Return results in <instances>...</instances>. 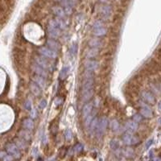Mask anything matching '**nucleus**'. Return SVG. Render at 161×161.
Segmentation results:
<instances>
[{"mask_svg": "<svg viewBox=\"0 0 161 161\" xmlns=\"http://www.w3.org/2000/svg\"><path fill=\"white\" fill-rule=\"evenodd\" d=\"M94 95V78L92 72H88L85 75V82L82 89V100L83 102H89Z\"/></svg>", "mask_w": 161, "mask_h": 161, "instance_id": "f257e3e1", "label": "nucleus"}, {"mask_svg": "<svg viewBox=\"0 0 161 161\" xmlns=\"http://www.w3.org/2000/svg\"><path fill=\"white\" fill-rule=\"evenodd\" d=\"M60 30L58 26L56 25L55 20H51L48 26V32L51 38L53 39H57L60 36Z\"/></svg>", "mask_w": 161, "mask_h": 161, "instance_id": "f03ea898", "label": "nucleus"}, {"mask_svg": "<svg viewBox=\"0 0 161 161\" xmlns=\"http://www.w3.org/2000/svg\"><path fill=\"white\" fill-rule=\"evenodd\" d=\"M39 53L40 54L44 57L49 58V59H56L57 57V53L56 51L51 49L50 48L48 47H40L39 49Z\"/></svg>", "mask_w": 161, "mask_h": 161, "instance_id": "7ed1b4c3", "label": "nucleus"}, {"mask_svg": "<svg viewBox=\"0 0 161 161\" xmlns=\"http://www.w3.org/2000/svg\"><path fill=\"white\" fill-rule=\"evenodd\" d=\"M6 151L8 152V154H10L11 155H12L15 159H19L21 154L19 147L15 145V143H7L6 146Z\"/></svg>", "mask_w": 161, "mask_h": 161, "instance_id": "20e7f679", "label": "nucleus"}, {"mask_svg": "<svg viewBox=\"0 0 161 161\" xmlns=\"http://www.w3.org/2000/svg\"><path fill=\"white\" fill-rule=\"evenodd\" d=\"M109 125V121L106 118V117H102L99 119L98 125V129H97V134L99 136L102 135V134L106 132V130Z\"/></svg>", "mask_w": 161, "mask_h": 161, "instance_id": "39448f33", "label": "nucleus"}, {"mask_svg": "<svg viewBox=\"0 0 161 161\" xmlns=\"http://www.w3.org/2000/svg\"><path fill=\"white\" fill-rule=\"evenodd\" d=\"M123 141L125 143L126 145H134V144H137V143L140 142V140L132 134V133L130 132H127L125 134H123Z\"/></svg>", "mask_w": 161, "mask_h": 161, "instance_id": "423d86ee", "label": "nucleus"}, {"mask_svg": "<svg viewBox=\"0 0 161 161\" xmlns=\"http://www.w3.org/2000/svg\"><path fill=\"white\" fill-rule=\"evenodd\" d=\"M141 109H140V114L145 119H151L153 114H152L151 109L145 103L141 102Z\"/></svg>", "mask_w": 161, "mask_h": 161, "instance_id": "0eeeda50", "label": "nucleus"}, {"mask_svg": "<svg viewBox=\"0 0 161 161\" xmlns=\"http://www.w3.org/2000/svg\"><path fill=\"white\" fill-rule=\"evenodd\" d=\"M35 61L36 64L40 65L44 69H51V64L49 62V60H46L44 56H36L35 58Z\"/></svg>", "mask_w": 161, "mask_h": 161, "instance_id": "6e6552de", "label": "nucleus"}, {"mask_svg": "<svg viewBox=\"0 0 161 161\" xmlns=\"http://www.w3.org/2000/svg\"><path fill=\"white\" fill-rule=\"evenodd\" d=\"M98 62L97 60H88L85 63V67L86 71L88 72H93L94 70H96V69L98 68Z\"/></svg>", "mask_w": 161, "mask_h": 161, "instance_id": "1a4fd4ad", "label": "nucleus"}, {"mask_svg": "<svg viewBox=\"0 0 161 161\" xmlns=\"http://www.w3.org/2000/svg\"><path fill=\"white\" fill-rule=\"evenodd\" d=\"M92 110H93V103L92 102H87L86 104H85L83 108H82V111H81L82 118L85 119L87 117H89L90 115Z\"/></svg>", "mask_w": 161, "mask_h": 161, "instance_id": "9d476101", "label": "nucleus"}, {"mask_svg": "<svg viewBox=\"0 0 161 161\" xmlns=\"http://www.w3.org/2000/svg\"><path fill=\"white\" fill-rule=\"evenodd\" d=\"M125 127L129 132L132 133V132L136 131V130H138L139 124H138V123H136V122L134 121V120H128V121L126 122Z\"/></svg>", "mask_w": 161, "mask_h": 161, "instance_id": "9b49d317", "label": "nucleus"}, {"mask_svg": "<svg viewBox=\"0 0 161 161\" xmlns=\"http://www.w3.org/2000/svg\"><path fill=\"white\" fill-rule=\"evenodd\" d=\"M32 70L36 73V75L41 76L43 77H48V73L46 72V70L44 68H43L42 67H40V65H38L37 64H35L32 65Z\"/></svg>", "mask_w": 161, "mask_h": 161, "instance_id": "f8f14e48", "label": "nucleus"}, {"mask_svg": "<svg viewBox=\"0 0 161 161\" xmlns=\"http://www.w3.org/2000/svg\"><path fill=\"white\" fill-rule=\"evenodd\" d=\"M142 98L144 101L149 104H154L155 102V98L154 95L147 91H143L142 93Z\"/></svg>", "mask_w": 161, "mask_h": 161, "instance_id": "ddd939ff", "label": "nucleus"}, {"mask_svg": "<svg viewBox=\"0 0 161 161\" xmlns=\"http://www.w3.org/2000/svg\"><path fill=\"white\" fill-rule=\"evenodd\" d=\"M47 45L48 47H49L51 49H53L56 52L60 51V49H61L60 44L57 41H56L54 39H49V40H47Z\"/></svg>", "mask_w": 161, "mask_h": 161, "instance_id": "4468645a", "label": "nucleus"}, {"mask_svg": "<svg viewBox=\"0 0 161 161\" xmlns=\"http://www.w3.org/2000/svg\"><path fill=\"white\" fill-rule=\"evenodd\" d=\"M29 87H30V90H31V92L35 95V96L38 97L41 94V89H42L36 83H35L34 81L30 83Z\"/></svg>", "mask_w": 161, "mask_h": 161, "instance_id": "2eb2a0df", "label": "nucleus"}, {"mask_svg": "<svg viewBox=\"0 0 161 161\" xmlns=\"http://www.w3.org/2000/svg\"><path fill=\"white\" fill-rule=\"evenodd\" d=\"M33 81L35 82V83H36L41 89L45 88L46 81H45L44 77H43L41 76H39V75H36V76L33 77Z\"/></svg>", "mask_w": 161, "mask_h": 161, "instance_id": "dca6fc26", "label": "nucleus"}, {"mask_svg": "<svg viewBox=\"0 0 161 161\" xmlns=\"http://www.w3.org/2000/svg\"><path fill=\"white\" fill-rule=\"evenodd\" d=\"M53 13L54 14L57 16V18H60V19H64L65 18V15H66V12L64 11V10L63 9V8L60 7H53Z\"/></svg>", "mask_w": 161, "mask_h": 161, "instance_id": "f3484780", "label": "nucleus"}, {"mask_svg": "<svg viewBox=\"0 0 161 161\" xmlns=\"http://www.w3.org/2000/svg\"><path fill=\"white\" fill-rule=\"evenodd\" d=\"M23 127L25 130H32L34 129V122L32 119H26L23 122Z\"/></svg>", "mask_w": 161, "mask_h": 161, "instance_id": "a211bd4d", "label": "nucleus"}, {"mask_svg": "<svg viewBox=\"0 0 161 161\" xmlns=\"http://www.w3.org/2000/svg\"><path fill=\"white\" fill-rule=\"evenodd\" d=\"M102 45V42L99 39H91L89 41V46L93 49H98Z\"/></svg>", "mask_w": 161, "mask_h": 161, "instance_id": "6ab92c4d", "label": "nucleus"}, {"mask_svg": "<svg viewBox=\"0 0 161 161\" xmlns=\"http://www.w3.org/2000/svg\"><path fill=\"white\" fill-rule=\"evenodd\" d=\"M110 126L111 130H112L114 132L119 131V129H120V124H119V121L117 120V119H112V120L110 121Z\"/></svg>", "mask_w": 161, "mask_h": 161, "instance_id": "aec40b11", "label": "nucleus"}, {"mask_svg": "<svg viewBox=\"0 0 161 161\" xmlns=\"http://www.w3.org/2000/svg\"><path fill=\"white\" fill-rule=\"evenodd\" d=\"M98 52H99L98 49H93V48H91L86 53L87 58L91 59V58L95 57V56H97L98 55Z\"/></svg>", "mask_w": 161, "mask_h": 161, "instance_id": "412c9836", "label": "nucleus"}, {"mask_svg": "<svg viewBox=\"0 0 161 161\" xmlns=\"http://www.w3.org/2000/svg\"><path fill=\"white\" fill-rule=\"evenodd\" d=\"M98 122H99V119H98L97 118H94L93 119L92 123H91V124L89 126V130H90L91 133H94V132L97 131Z\"/></svg>", "mask_w": 161, "mask_h": 161, "instance_id": "4be33fe9", "label": "nucleus"}, {"mask_svg": "<svg viewBox=\"0 0 161 161\" xmlns=\"http://www.w3.org/2000/svg\"><path fill=\"white\" fill-rule=\"evenodd\" d=\"M106 32H107V30L104 27L94 30V36H103L106 34Z\"/></svg>", "mask_w": 161, "mask_h": 161, "instance_id": "5701e85b", "label": "nucleus"}, {"mask_svg": "<svg viewBox=\"0 0 161 161\" xmlns=\"http://www.w3.org/2000/svg\"><path fill=\"white\" fill-rule=\"evenodd\" d=\"M68 73H69V67L68 66H64L61 70H60V78L61 80H64V78H66V77L68 75Z\"/></svg>", "mask_w": 161, "mask_h": 161, "instance_id": "b1692460", "label": "nucleus"}, {"mask_svg": "<svg viewBox=\"0 0 161 161\" xmlns=\"http://www.w3.org/2000/svg\"><path fill=\"white\" fill-rule=\"evenodd\" d=\"M0 158L2 159L3 161H12L14 157L10 154H7L5 151H1L0 153Z\"/></svg>", "mask_w": 161, "mask_h": 161, "instance_id": "393cba45", "label": "nucleus"}, {"mask_svg": "<svg viewBox=\"0 0 161 161\" xmlns=\"http://www.w3.org/2000/svg\"><path fill=\"white\" fill-rule=\"evenodd\" d=\"M55 22L56 25L58 26V28L60 30H64L66 28V24H65V22L62 19H60V18H56L55 19Z\"/></svg>", "mask_w": 161, "mask_h": 161, "instance_id": "a878e982", "label": "nucleus"}, {"mask_svg": "<svg viewBox=\"0 0 161 161\" xmlns=\"http://www.w3.org/2000/svg\"><path fill=\"white\" fill-rule=\"evenodd\" d=\"M119 142L118 140H112L110 142V148L112 150H114V151H116V150H118L119 148Z\"/></svg>", "mask_w": 161, "mask_h": 161, "instance_id": "bb28decb", "label": "nucleus"}, {"mask_svg": "<svg viewBox=\"0 0 161 161\" xmlns=\"http://www.w3.org/2000/svg\"><path fill=\"white\" fill-rule=\"evenodd\" d=\"M77 50H78V47L76 43H73L72 45L70 46V49H69V53L72 56H75L77 53Z\"/></svg>", "mask_w": 161, "mask_h": 161, "instance_id": "cd10ccee", "label": "nucleus"}, {"mask_svg": "<svg viewBox=\"0 0 161 161\" xmlns=\"http://www.w3.org/2000/svg\"><path fill=\"white\" fill-rule=\"evenodd\" d=\"M110 12H111V8L109 6H104L101 9V13L103 16H109L110 15Z\"/></svg>", "mask_w": 161, "mask_h": 161, "instance_id": "c85d7f7f", "label": "nucleus"}, {"mask_svg": "<svg viewBox=\"0 0 161 161\" xmlns=\"http://www.w3.org/2000/svg\"><path fill=\"white\" fill-rule=\"evenodd\" d=\"M15 145L19 147V149H25L26 147H27L25 141L21 140V139H17V140H15Z\"/></svg>", "mask_w": 161, "mask_h": 161, "instance_id": "c756f323", "label": "nucleus"}, {"mask_svg": "<svg viewBox=\"0 0 161 161\" xmlns=\"http://www.w3.org/2000/svg\"><path fill=\"white\" fill-rule=\"evenodd\" d=\"M64 139L67 141H71L72 140V139H73V133H72V130H71L67 129L64 131Z\"/></svg>", "mask_w": 161, "mask_h": 161, "instance_id": "7c9ffc66", "label": "nucleus"}, {"mask_svg": "<svg viewBox=\"0 0 161 161\" xmlns=\"http://www.w3.org/2000/svg\"><path fill=\"white\" fill-rule=\"evenodd\" d=\"M19 134H20L21 138H23L24 140H30V134L27 130H23V131H22Z\"/></svg>", "mask_w": 161, "mask_h": 161, "instance_id": "2f4dec72", "label": "nucleus"}, {"mask_svg": "<svg viewBox=\"0 0 161 161\" xmlns=\"http://www.w3.org/2000/svg\"><path fill=\"white\" fill-rule=\"evenodd\" d=\"M24 109L26 110H30L31 111L32 110V102L30 101V100H26V102H24Z\"/></svg>", "mask_w": 161, "mask_h": 161, "instance_id": "473e14b6", "label": "nucleus"}, {"mask_svg": "<svg viewBox=\"0 0 161 161\" xmlns=\"http://www.w3.org/2000/svg\"><path fill=\"white\" fill-rule=\"evenodd\" d=\"M125 155L127 157H132L134 155V150L130 148V147H128V148L125 150Z\"/></svg>", "mask_w": 161, "mask_h": 161, "instance_id": "72a5a7b5", "label": "nucleus"}, {"mask_svg": "<svg viewBox=\"0 0 161 161\" xmlns=\"http://www.w3.org/2000/svg\"><path fill=\"white\" fill-rule=\"evenodd\" d=\"M73 150H74L76 153H79V152L82 151V150H83V145L81 144V143H77L73 147Z\"/></svg>", "mask_w": 161, "mask_h": 161, "instance_id": "f704fd0d", "label": "nucleus"}, {"mask_svg": "<svg viewBox=\"0 0 161 161\" xmlns=\"http://www.w3.org/2000/svg\"><path fill=\"white\" fill-rule=\"evenodd\" d=\"M102 27H103V24H102V22L99 21V20L95 21L94 24H93V28H94V30L98 29V28H102Z\"/></svg>", "mask_w": 161, "mask_h": 161, "instance_id": "c9c22d12", "label": "nucleus"}, {"mask_svg": "<svg viewBox=\"0 0 161 161\" xmlns=\"http://www.w3.org/2000/svg\"><path fill=\"white\" fill-rule=\"evenodd\" d=\"M133 120L135 121L136 123H140L143 120V116L140 114H136L133 116Z\"/></svg>", "mask_w": 161, "mask_h": 161, "instance_id": "e433bc0d", "label": "nucleus"}, {"mask_svg": "<svg viewBox=\"0 0 161 161\" xmlns=\"http://www.w3.org/2000/svg\"><path fill=\"white\" fill-rule=\"evenodd\" d=\"M153 142H154L153 139H149V140L147 141L146 144H145V149H146V150H148V149L150 148V147H151L152 144H153Z\"/></svg>", "mask_w": 161, "mask_h": 161, "instance_id": "4c0bfd02", "label": "nucleus"}, {"mask_svg": "<svg viewBox=\"0 0 161 161\" xmlns=\"http://www.w3.org/2000/svg\"><path fill=\"white\" fill-rule=\"evenodd\" d=\"M46 106H47V101H46L45 99L41 100L40 102L39 103V107H40V109H41V110H43V109H44Z\"/></svg>", "mask_w": 161, "mask_h": 161, "instance_id": "58836bf2", "label": "nucleus"}, {"mask_svg": "<svg viewBox=\"0 0 161 161\" xmlns=\"http://www.w3.org/2000/svg\"><path fill=\"white\" fill-rule=\"evenodd\" d=\"M62 102H63V101H62L61 98H56L54 100V104H55V105H56V106L61 105Z\"/></svg>", "mask_w": 161, "mask_h": 161, "instance_id": "ea45409f", "label": "nucleus"}, {"mask_svg": "<svg viewBox=\"0 0 161 161\" xmlns=\"http://www.w3.org/2000/svg\"><path fill=\"white\" fill-rule=\"evenodd\" d=\"M30 116H31V118L33 119H36V110H35V109H33V110H31V112H30Z\"/></svg>", "mask_w": 161, "mask_h": 161, "instance_id": "a19ab883", "label": "nucleus"}, {"mask_svg": "<svg viewBox=\"0 0 161 161\" xmlns=\"http://www.w3.org/2000/svg\"><path fill=\"white\" fill-rule=\"evenodd\" d=\"M32 155L34 156V157H36V156H37V155H38V149L36 148V147H34V148L32 149Z\"/></svg>", "mask_w": 161, "mask_h": 161, "instance_id": "79ce46f5", "label": "nucleus"}, {"mask_svg": "<svg viewBox=\"0 0 161 161\" xmlns=\"http://www.w3.org/2000/svg\"><path fill=\"white\" fill-rule=\"evenodd\" d=\"M43 138L42 142H43V144H46V143H47V138H46V136H45V135H43Z\"/></svg>", "mask_w": 161, "mask_h": 161, "instance_id": "37998d69", "label": "nucleus"}, {"mask_svg": "<svg viewBox=\"0 0 161 161\" xmlns=\"http://www.w3.org/2000/svg\"><path fill=\"white\" fill-rule=\"evenodd\" d=\"M158 109H159V110L161 111V101L158 103Z\"/></svg>", "mask_w": 161, "mask_h": 161, "instance_id": "c03bdc74", "label": "nucleus"}, {"mask_svg": "<svg viewBox=\"0 0 161 161\" xmlns=\"http://www.w3.org/2000/svg\"><path fill=\"white\" fill-rule=\"evenodd\" d=\"M154 161H161V159L159 158H156V159H154Z\"/></svg>", "mask_w": 161, "mask_h": 161, "instance_id": "a18cd8bd", "label": "nucleus"}, {"mask_svg": "<svg viewBox=\"0 0 161 161\" xmlns=\"http://www.w3.org/2000/svg\"><path fill=\"white\" fill-rule=\"evenodd\" d=\"M38 161H43V159H39Z\"/></svg>", "mask_w": 161, "mask_h": 161, "instance_id": "49530a36", "label": "nucleus"}]
</instances>
